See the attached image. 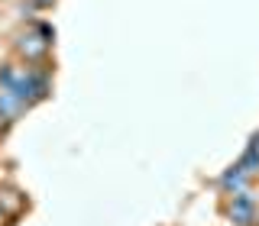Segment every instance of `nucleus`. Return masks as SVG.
Segmentation results:
<instances>
[{
	"label": "nucleus",
	"instance_id": "f257e3e1",
	"mask_svg": "<svg viewBox=\"0 0 259 226\" xmlns=\"http://www.w3.org/2000/svg\"><path fill=\"white\" fill-rule=\"evenodd\" d=\"M230 216H237V220H243V226H249V216H253V204L249 200H233V207H230Z\"/></svg>",
	"mask_w": 259,
	"mask_h": 226
}]
</instances>
